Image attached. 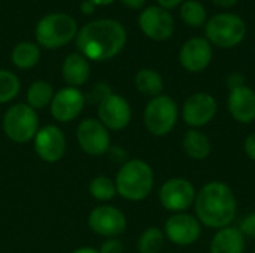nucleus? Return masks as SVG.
Listing matches in <instances>:
<instances>
[{
    "label": "nucleus",
    "instance_id": "f257e3e1",
    "mask_svg": "<svg viewBox=\"0 0 255 253\" xmlns=\"http://www.w3.org/2000/svg\"><path fill=\"white\" fill-rule=\"evenodd\" d=\"M126 40V28L118 21L97 19L81 28L76 37V45L85 58L106 61L121 52Z\"/></svg>",
    "mask_w": 255,
    "mask_h": 253
},
{
    "label": "nucleus",
    "instance_id": "f03ea898",
    "mask_svg": "<svg viewBox=\"0 0 255 253\" xmlns=\"http://www.w3.org/2000/svg\"><path fill=\"white\" fill-rule=\"evenodd\" d=\"M194 209L199 221L211 228H227L238 210L233 191L223 182L205 185L194 200Z\"/></svg>",
    "mask_w": 255,
    "mask_h": 253
},
{
    "label": "nucleus",
    "instance_id": "7ed1b4c3",
    "mask_svg": "<svg viewBox=\"0 0 255 253\" xmlns=\"http://www.w3.org/2000/svg\"><path fill=\"white\" fill-rule=\"evenodd\" d=\"M117 192L130 201H140L146 198L154 186L152 169L140 160H131L126 163L115 179Z\"/></svg>",
    "mask_w": 255,
    "mask_h": 253
},
{
    "label": "nucleus",
    "instance_id": "20e7f679",
    "mask_svg": "<svg viewBox=\"0 0 255 253\" xmlns=\"http://www.w3.org/2000/svg\"><path fill=\"white\" fill-rule=\"evenodd\" d=\"M76 22L67 13H49L36 25L37 42L49 49L67 45L76 34Z\"/></svg>",
    "mask_w": 255,
    "mask_h": 253
},
{
    "label": "nucleus",
    "instance_id": "39448f33",
    "mask_svg": "<svg viewBox=\"0 0 255 253\" xmlns=\"http://www.w3.org/2000/svg\"><path fill=\"white\" fill-rule=\"evenodd\" d=\"M247 34L244 19L233 13H220L206 24V37L211 43L221 48H232L239 45Z\"/></svg>",
    "mask_w": 255,
    "mask_h": 253
},
{
    "label": "nucleus",
    "instance_id": "423d86ee",
    "mask_svg": "<svg viewBox=\"0 0 255 253\" xmlns=\"http://www.w3.org/2000/svg\"><path fill=\"white\" fill-rule=\"evenodd\" d=\"M178 119V106L167 95H158L148 101L143 121L148 131L157 137L169 134Z\"/></svg>",
    "mask_w": 255,
    "mask_h": 253
},
{
    "label": "nucleus",
    "instance_id": "0eeeda50",
    "mask_svg": "<svg viewBox=\"0 0 255 253\" xmlns=\"http://www.w3.org/2000/svg\"><path fill=\"white\" fill-rule=\"evenodd\" d=\"M37 127V115L28 104L12 106L3 118V130L15 143H27L34 139Z\"/></svg>",
    "mask_w": 255,
    "mask_h": 253
},
{
    "label": "nucleus",
    "instance_id": "6e6552de",
    "mask_svg": "<svg viewBox=\"0 0 255 253\" xmlns=\"http://www.w3.org/2000/svg\"><path fill=\"white\" fill-rule=\"evenodd\" d=\"M76 139L81 146V149L91 155V157H100L108 152L111 145V137L108 133V128L96 119H84L76 130Z\"/></svg>",
    "mask_w": 255,
    "mask_h": 253
},
{
    "label": "nucleus",
    "instance_id": "1a4fd4ad",
    "mask_svg": "<svg viewBox=\"0 0 255 253\" xmlns=\"http://www.w3.org/2000/svg\"><path fill=\"white\" fill-rule=\"evenodd\" d=\"M196 200V189L193 183L184 177L169 179L160 189V201L164 209L170 212H184Z\"/></svg>",
    "mask_w": 255,
    "mask_h": 253
},
{
    "label": "nucleus",
    "instance_id": "9d476101",
    "mask_svg": "<svg viewBox=\"0 0 255 253\" xmlns=\"http://www.w3.org/2000/svg\"><path fill=\"white\" fill-rule=\"evenodd\" d=\"M99 118L106 128L123 130L131 119V107L124 97L111 92L99 104Z\"/></svg>",
    "mask_w": 255,
    "mask_h": 253
},
{
    "label": "nucleus",
    "instance_id": "9b49d317",
    "mask_svg": "<svg viewBox=\"0 0 255 253\" xmlns=\"http://www.w3.org/2000/svg\"><path fill=\"white\" fill-rule=\"evenodd\" d=\"M90 228L103 237H117L124 233L127 221L124 213L112 206H99L96 207L88 218Z\"/></svg>",
    "mask_w": 255,
    "mask_h": 253
},
{
    "label": "nucleus",
    "instance_id": "f8f14e48",
    "mask_svg": "<svg viewBox=\"0 0 255 253\" xmlns=\"http://www.w3.org/2000/svg\"><path fill=\"white\" fill-rule=\"evenodd\" d=\"M139 25L142 31L154 40H166L173 34L175 30V21L172 15L160 6L146 7L139 16Z\"/></svg>",
    "mask_w": 255,
    "mask_h": 253
},
{
    "label": "nucleus",
    "instance_id": "ddd939ff",
    "mask_svg": "<svg viewBox=\"0 0 255 253\" xmlns=\"http://www.w3.org/2000/svg\"><path fill=\"white\" fill-rule=\"evenodd\" d=\"M34 151L37 157L46 163H57L66 152V137L55 125L39 130L34 136Z\"/></svg>",
    "mask_w": 255,
    "mask_h": 253
},
{
    "label": "nucleus",
    "instance_id": "4468645a",
    "mask_svg": "<svg viewBox=\"0 0 255 253\" xmlns=\"http://www.w3.org/2000/svg\"><path fill=\"white\" fill-rule=\"evenodd\" d=\"M217 107V101L211 94L196 92L184 103L182 118L191 127H203L214 119Z\"/></svg>",
    "mask_w": 255,
    "mask_h": 253
},
{
    "label": "nucleus",
    "instance_id": "2eb2a0df",
    "mask_svg": "<svg viewBox=\"0 0 255 253\" xmlns=\"http://www.w3.org/2000/svg\"><path fill=\"white\" fill-rule=\"evenodd\" d=\"M202 228L199 221L187 213L170 216L164 225L166 237L178 246H190L200 237Z\"/></svg>",
    "mask_w": 255,
    "mask_h": 253
},
{
    "label": "nucleus",
    "instance_id": "dca6fc26",
    "mask_svg": "<svg viewBox=\"0 0 255 253\" xmlns=\"http://www.w3.org/2000/svg\"><path fill=\"white\" fill-rule=\"evenodd\" d=\"M85 98L82 92L73 86L60 89L51 101V113L60 122L75 119L84 109Z\"/></svg>",
    "mask_w": 255,
    "mask_h": 253
},
{
    "label": "nucleus",
    "instance_id": "f3484780",
    "mask_svg": "<svg viewBox=\"0 0 255 253\" xmlns=\"http://www.w3.org/2000/svg\"><path fill=\"white\" fill-rule=\"evenodd\" d=\"M212 60V46L203 37L190 39L179 52V61L188 72L197 73L205 70Z\"/></svg>",
    "mask_w": 255,
    "mask_h": 253
},
{
    "label": "nucleus",
    "instance_id": "a211bd4d",
    "mask_svg": "<svg viewBox=\"0 0 255 253\" xmlns=\"http://www.w3.org/2000/svg\"><path fill=\"white\" fill-rule=\"evenodd\" d=\"M230 115L241 124L255 121V91L247 85L230 89L227 100Z\"/></svg>",
    "mask_w": 255,
    "mask_h": 253
},
{
    "label": "nucleus",
    "instance_id": "6ab92c4d",
    "mask_svg": "<svg viewBox=\"0 0 255 253\" xmlns=\"http://www.w3.org/2000/svg\"><path fill=\"white\" fill-rule=\"evenodd\" d=\"M245 236L239 228H221L211 242V253H244Z\"/></svg>",
    "mask_w": 255,
    "mask_h": 253
},
{
    "label": "nucleus",
    "instance_id": "aec40b11",
    "mask_svg": "<svg viewBox=\"0 0 255 253\" xmlns=\"http://www.w3.org/2000/svg\"><path fill=\"white\" fill-rule=\"evenodd\" d=\"M90 76V64L88 60L81 54H70L63 64V78L64 81L76 88L84 85Z\"/></svg>",
    "mask_w": 255,
    "mask_h": 253
},
{
    "label": "nucleus",
    "instance_id": "412c9836",
    "mask_svg": "<svg viewBox=\"0 0 255 253\" xmlns=\"http://www.w3.org/2000/svg\"><path fill=\"white\" fill-rule=\"evenodd\" d=\"M182 145H184L185 154L190 158L197 160V161L208 158L211 151H212L211 140L208 139V136L203 134L202 131H197V130L187 131V134L184 136Z\"/></svg>",
    "mask_w": 255,
    "mask_h": 253
},
{
    "label": "nucleus",
    "instance_id": "4be33fe9",
    "mask_svg": "<svg viewBox=\"0 0 255 253\" xmlns=\"http://www.w3.org/2000/svg\"><path fill=\"white\" fill-rule=\"evenodd\" d=\"M134 84L136 88L145 94V95H151V97H158L164 88L163 85V78L160 76L158 72L152 70V69H142L137 72L136 78H134Z\"/></svg>",
    "mask_w": 255,
    "mask_h": 253
},
{
    "label": "nucleus",
    "instance_id": "5701e85b",
    "mask_svg": "<svg viewBox=\"0 0 255 253\" xmlns=\"http://www.w3.org/2000/svg\"><path fill=\"white\" fill-rule=\"evenodd\" d=\"M40 57L39 48L31 43V42H21L18 43L13 49H12V63L18 67V69H31L37 64Z\"/></svg>",
    "mask_w": 255,
    "mask_h": 253
},
{
    "label": "nucleus",
    "instance_id": "b1692460",
    "mask_svg": "<svg viewBox=\"0 0 255 253\" xmlns=\"http://www.w3.org/2000/svg\"><path fill=\"white\" fill-rule=\"evenodd\" d=\"M54 98V91L51 84L45 81H37L31 84L27 91V101L31 109H43L46 107Z\"/></svg>",
    "mask_w": 255,
    "mask_h": 253
},
{
    "label": "nucleus",
    "instance_id": "393cba45",
    "mask_svg": "<svg viewBox=\"0 0 255 253\" xmlns=\"http://www.w3.org/2000/svg\"><path fill=\"white\" fill-rule=\"evenodd\" d=\"M163 246H164V234L157 227L146 228L137 240V249L140 253H160Z\"/></svg>",
    "mask_w": 255,
    "mask_h": 253
},
{
    "label": "nucleus",
    "instance_id": "a878e982",
    "mask_svg": "<svg viewBox=\"0 0 255 253\" xmlns=\"http://www.w3.org/2000/svg\"><path fill=\"white\" fill-rule=\"evenodd\" d=\"M181 18L191 27H200L206 21V9L196 0H188L181 6Z\"/></svg>",
    "mask_w": 255,
    "mask_h": 253
},
{
    "label": "nucleus",
    "instance_id": "bb28decb",
    "mask_svg": "<svg viewBox=\"0 0 255 253\" xmlns=\"http://www.w3.org/2000/svg\"><path fill=\"white\" fill-rule=\"evenodd\" d=\"M90 194L93 198H96L99 201H109L117 194L115 182H112L106 176H97L90 183Z\"/></svg>",
    "mask_w": 255,
    "mask_h": 253
},
{
    "label": "nucleus",
    "instance_id": "cd10ccee",
    "mask_svg": "<svg viewBox=\"0 0 255 253\" xmlns=\"http://www.w3.org/2000/svg\"><path fill=\"white\" fill-rule=\"evenodd\" d=\"M19 92V81L18 78L7 72L0 70V104L13 100Z\"/></svg>",
    "mask_w": 255,
    "mask_h": 253
},
{
    "label": "nucleus",
    "instance_id": "c85d7f7f",
    "mask_svg": "<svg viewBox=\"0 0 255 253\" xmlns=\"http://www.w3.org/2000/svg\"><path fill=\"white\" fill-rule=\"evenodd\" d=\"M241 233L244 236H248V237H253L255 239V212L254 213H250L242 222H241Z\"/></svg>",
    "mask_w": 255,
    "mask_h": 253
},
{
    "label": "nucleus",
    "instance_id": "c756f323",
    "mask_svg": "<svg viewBox=\"0 0 255 253\" xmlns=\"http://www.w3.org/2000/svg\"><path fill=\"white\" fill-rule=\"evenodd\" d=\"M124 251V246L120 240H108L102 245V249L99 251L100 253H123Z\"/></svg>",
    "mask_w": 255,
    "mask_h": 253
},
{
    "label": "nucleus",
    "instance_id": "7c9ffc66",
    "mask_svg": "<svg viewBox=\"0 0 255 253\" xmlns=\"http://www.w3.org/2000/svg\"><path fill=\"white\" fill-rule=\"evenodd\" d=\"M245 152L253 161H255V133L250 134L247 137V140H245Z\"/></svg>",
    "mask_w": 255,
    "mask_h": 253
},
{
    "label": "nucleus",
    "instance_id": "2f4dec72",
    "mask_svg": "<svg viewBox=\"0 0 255 253\" xmlns=\"http://www.w3.org/2000/svg\"><path fill=\"white\" fill-rule=\"evenodd\" d=\"M227 84H229V88L233 89V88H238V86L245 85V78L242 75H239V73H233V75L229 76Z\"/></svg>",
    "mask_w": 255,
    "mask_h": 253
},
{
    "label": "nucleus",
    "instance_id": "473e14b6",
    "mask_svg": "<svg viewBox=\"0 0 255 253\" xmlns=\"http://www.w3.org/2000/svg\"><path fill=\"white\" fill-rule=\"evenodd\" d=\"M158 1V4H160V7H163V9H172V7H175V6H178L182 0H157Z\"/></svg>",
    "mask_w": 255,
    "mask_h": 253
},
{
    "label": "nucleus",
    "instance_id": "72a5a7b5",
    "mask_svg": "<svg viewBox=\"0 0 255 253\" xmlns=\"http://www.w3.org/2000/svg\"><path fill=\"white\" fill-rule=\"evenodd\" d=\"M121 1L131 9H140L145 4V0H121Z\"/></svg>",
    "mask_w": 255,
    "mask_h": 253
},
{
    "label": "nucleus",
    "instance_id": "f704fd0d",
    "mask_svg": "<svg viewBox=\"0 0 255 253\" xmlns=\"http://www.w3.org/2000/svg\"><path fill=\"white\" fill-rule=\"evenodd\" d=\"M94 7H96V4H94L91 0H85V1H82V4H81V10H82L84 13H93Z\"/></svg>",
    "mask_w": 255,
    "mask_h": 253
},
{
    "label": "nucleus",
    "instance_id": "c9c22d12",
    "mask_svg": "<svg viewBox=\"0 0 255 253\" xmlns=\"http://www.w3.org/2000/svg\"><path fill=\"white\" fill-rule=\"evenodd\" d=\"M215 4H218V6H221V7H230V6H233L238 0H212Z\"/></svg>",
    "mask_w": 255,
    "mask_h": 253
},
{
    "label": "nucleus",
    "instance_id": "e433bc0d",
    "mask_svg": "<svg viewBox=\"0 0 255 253\" xmlns=\"http://www.w3.org/2000/svg\"><path fill=\"white\" fill-rule=\"evenodd\" d=\"M72 253H100L99 251L93 249V248H81V249H76L75 252Z\"/></svg>",
    "mask_w": 255,
    "mask_h": 253
},
{
    "label": "nucleus",
    "instance_id": "4c0bfd02",
    "mask_svg": "<svg viewBox=\"0 0 255 253\" xmlns=\"http://www.w3.org/2000/svg\"><path fill=\"white\" fill-rule=\"evenodd\" d=\"M91 1H93L94 4H100V6H102V4H109V3H112L114 0H91Z\"/></svg>",
    "mask_w": 255,
    "mask_h": 253
},
{
    "label": "nucleus",
    "instance_id": "58836bf2",
    "mask_svg": "<svg viewBox=\"0 0 255 253\" xmlns=\"http://www.w3.org/2000/svg\"><path fill=\"white\" fill-rule=\"evenodd\" d=\"M254 253H255V251H254Z\"/></svg>",
    "mask_w": 255,
    "mask_h": 253
}]
</instances>
